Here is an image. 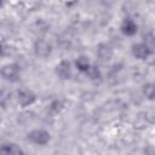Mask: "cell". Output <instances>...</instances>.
I'll use <instances>...</instances> for the list:
<instances>
[{"label": "cell", "instance_id": "cell-1", "mask_svg": "<svg viewBox=\"0 0 155 155\" xmlns=\"http://www.w3.org/2000/svg\"><path fill=\"white\" fill-rule=\"evenodd\" d=\"M1 76L4 80L8 82H16L21 78V68L16 63H8L5 64L1 68Z\"/></svg>", "mask_w": 155, "mask_h": 155}, {"label": "cell", "instance_id": "cell-2", "mask_svg": "<svg viewBox=\"0 0 155 155\" xmlns=\"http://www.w3.org/2000/svg\"><path fill=\"white\" fill-rule=\"evenodd\" d=\"M50 138V133L44 128H34L28 133V139L36 145H46Z\"/></svg>", "mask_w": 155, "mask_h": 155}, {"label": "cell", "instance_id": "cell-3", "mask_svg": "<svg viewBox=\"0 0 155 155\" xmlns=\"http://www.w3.org/2000/svg\"><path fill=\"white\" fill-rule=\"evenodd\" d=\"M35 101H36V94L31 90H29L27 87H22L17 91V102L21 107H23V108L29 107V105L34 104Z\"/></svg>", "mask_w": 155, "mask_h": 155}, {"label": "cell", "instance_id": "cell-4", "mask_svg": "<svg viewBox=\"0 0 155 155\" xmlns=\"http://www.w3.org/2000/svg\"><path fill=\"white\" fill-rule=\"evenodd\" d=\"M33 50H34V53H35L36 57L46 58V57H48L51 54L52 46L45 39H38V40H35V42L33 45Z\"/></svg>", "mask_w": 155, "mask_h": 155}, {"label": "cell", "instance_id": "cell-5", "mask_svg": "<svg viewBox=\"0 0 155 155\" xmlns=\"http://www.w3.org/2000/svg\"><path fill=\"white\" fill-rule=\"evenodd\" d=\"M132 54L137 59L145 61L153 54V51L142 41V42H137V44L132 45Z\"/></svg>", "mask_w": 155, "mask_h": 155}, {"label": "cell", "instance_id": "cell-6", "mask_svg": "<svg viewBox=\"0 0 155 155\" xmlns=\"http://www.w3.org/2000/svg\"><path fill=\"white\" fill-rule=\"evenodd\" d=\"M56 74L61 80H68L71 76V64L69 61H61L56 65Z\"/></svg>", "mask_w": 155, "mask_h": 155}, {"label": "cell", "instance_id": "cell-7", "mask_svg": "<svg viewBox=\"0 0 155 155\" xmlns=\"http://www.w3.org/2000/svg\"><path fill=\"white\" fill-rule=\"evenodd\" d=\"M96 54H97V57H98L99 61H102V62H109V61L113 58L114 52H113V48H111L108 44L101 42V44L97 46Z\"/></svg>", "mask_w": 155, "mask_h": 155}, {"label": "cell", "instance_id": "cell-8", "mask_svg": "<svg viewBox=\"0 0 155 155\" xmlns=\"http://www.w3.org/2000/svg\"><path fill=\"white\" fill-rule=\"evenodd\" d=\"M120 30L124 35L126 36H133L136 35L137 30H138V25L137 23L131 19V18H125L122 22H121V25H120Z\"/></svg>", "mask_w": 155, "mask_h": 155}, {"label": "cell", "instance_id": "cell-9", "mask_svg": "<svg viewBox=\"0 0 155 155\" xmlns=\"http://www.w3.org/2000/svg\"><path fill=\"white\" fill-rule=\"evenodd\" d=\"M0 151L4 154H11V155H22L24 154L23 149L12 142H4L0 145Z\"/></svg>", "mask_w": 155, "mask_h": 155}, {"label": "cell", "instance_id": "cell-10", "mask_svg": "<svg viewBox=\"0 0 155 155\" xmlns=\"http://www.w3.org/2000/svg\"><path fill=\"white\" fill-rule=\"evenodd\" d=\"M92 64H91V62H90V59L86 57V56H80L76 61H75V67H76V69L79 70V71H81V73H87V70L90 69V67H91Z\"/></svg>", "mask_w": 155, "mask_h": 155}, {"label": "cell", "instance_id": "cell-11", "mask_svg": "<svg viewBox=\"0 0 155 155\" xmlns=\"http://www.w3.org/2000/svg\"><path fill=\"white\" fill-rule=\"evenodd\" d=\"M143 96L149 101H155V84L154 82H147L142 88Z\"/></svg>", "mask_w": 155, "mask_h": 155}, {"label": "cell", "instance_id": "cell-12", "mask_svg": "<svg viewBox=\"0 0 155 155\" xmlns=\"http://www.w3.org/2000/svg\"><path fill=\"white\" fill-rule=\"evenodd\" d=\"M86 75L88 76L90 80L97 81V80H99V79L102 78V71H101V69H99L97 65H93V64H92V65L90 67V69L87 70Z\"/></svg>", "mask_w": 155, "mask_h": 155}, {"label": "cell", "instance_id": "cell-13", "mask_svg": "<svg viewBox=\"0 0 155 155\" xmlns=\"http://www.w3.org/2000/svg\"><path fill=\"white\" fill-rule=\"evenodd\" d=\"M143 42L154 52L155 51V34L153 33H148L143 36Z\"/></svg>", "mask_w": 155, "mask_h": 155}, {"label": "cell", "instance_id": "cell-14", "mask_svg": "<svg viewBox=\"0 0 155 155\" xmlns=\"http://www.w3.org/2000/svg\"><path fill=\"white\" fill-rule=\"evenodd\" d=\"M63 107H64V103H63V101H61V99H54V101L50 104V109H51L54 114L59 113V111L63 109Z\"/></svg>", "mask_w": 155, "mask_h": 155}]
</instances>
